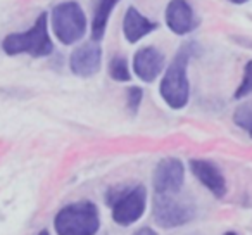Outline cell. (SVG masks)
Wrapping results in <instances>:
<instances>
[{
    "label": "cell",
    "mask_w": 252,
    "mask_h": 235,
    "mask_svg": "<svg viewBox=\"0 0 252 235\" xmlns=\"http://www.w3.org/2000/svg\"><path fill=\"white\" fill-rule=\"evenodd\" d=\"M195 54V43H185L176 52L175 59L164 71L161 80V97L171 109H183L190 99V81L187 76V66Z\"/></svg>",
    "instance_id": "6da1fadb"
},
{
    "label": "cell",
    "mask_w": 252,
    "mask_h": 235,
    "mask_svg": "<svg viewBox=\"0 0 252 235\" xmlns=\"http://www.w3.org/2000/svg\"><path fill=\"white\" fill-rule=\"evenodd\" d=\"M57 235H95L100 228L98 209L92 201L64 206L54 218Z\"/></svg>",
    "instance_id": "7a4b0ae2"
},
{
    "label": "cell",
    "mask_w": 252,
    "mask_h": 235,
    "mask_svg": "<svg viewBox=\"0 0 252 235\" xmlns=\"http://www.w3.org/2000/svg\"><path fill=\"white\" fill-rule=\"evenodd\" d=\"M7 56L28 54L32 57H45L52 52L54 45L47 30V14H40L32 30L25 33H11L2 42Z\"/></svg>",
    "instance_id": "3957f363"
},
{
    "label": "cell",
    "mask_w": 252,
    "mask_h": 235,
    "mask_svg": "<svg viewBox=\"0 0 252 235\" xmlns=\"http://www.w3.org/2000/svg\"><path fill=\"white\" fill-rule=\"evenodd\" d=\"M112 207V220L121 227H130L142 218L147 206V190L144 185L128 187L121 190H111L107 196Z\"/></svg>",
    "instance_id": "277c9868"
},
{
    "label": "cell",
    "mask_w": 252,
    "mask_h": 235,
    "mask_svg": "<svg viewBox=\"0 0 252 235\" xmlns=\"http://www.w3.org/2000/svg\"><path fill=\"white\" fill-rule=\"evenodd\" d=\"M154 221L161 228H175L189 223L195 216V204L178 194H156Z\"/></svg>",
    "instance_id": "5b68a950"
},
{
    "label": "cell",
    "mask_w": 252,
    "mask_h": 235,
    "mask_svg": "<svg viewBox=\"0 0 252 235\" xmlns=\"http://www.w3.org/2000/svg\"><path fill=\"white\" fill-rule=\"evenodd\" d=\"M52 28L57 40L71 45L81 40L87 32V18L78 2H63L52 11Z\"/></svg>",
    "instance_id": "8992f818"
},
{
    "label": "cell",
    "mask_w": 252,
    "mask_h": 235,
    "mask_svg": "<svg viewBox=\"0 0 252 235\" xmlns=\"http://www.w3.org/2000/svg\"><path fill=\"white\" fill-rule=\"evenodd\" d=\"M152 182H154L156 194L182 192L183 182H185V166L176 158L162 159L156 166Z\"/></svg>",
    "instance_id": "52a82bcc"
},
{
    "label": "cell",
    "mask_w": 252,
    "mask_h": 235,
    "mask_svg": "<svg viewBox=\"0 0 252 235\" xmlns=\"http://www.w3.org/2000/svg\"><path fill=\"white\" fill-rule=\"evenodd\" d=\"M102 63V49L97 42L83 43L69 57V67L76 76L90 78L98 73Z\"/></svg>",
    "instance_id": "ba28073f"
},
{
    "label": "cell",
    "mask_w": 252,
    "mask_h": 235,
    "mask_svg": "<svg viewBox=\"0 0 252 235\" xmlns=\"http://www.w3.org/2000/svg\"><path fill=\"white\" fill-rule=\"evenodd\" d=\"M164 54L156 47H144L133 57V71L142 81L152 83L164 69Z\"/></svg>",
    "instance_id": "9c48e42d"
},
{
    "label": "cell",
    "mask_w": 252,
    "mask_h": 235,
    "mask_svg": "<svg viewBox=\"0 0 252 235\" xmlns=\"http://www.w3.org/2000/svg\"><path fill=\"white\" fill-rule=\"evenodd\" d=\"M190 171L197 180L209 190L213 196L223 197L226 194V180H224L221 169L207 159H192L190 161Z\"/></svg>",
    "instance_id": "30bf717a"
},
{
    "label": "cell",
    "mask_w": 252,
    "mask_h": 235,
    "mask_svg": "<svg viewBox=\"0 0 252 235\" xmlns=\"http://www.w3.org/2000/svg\"><path fill=\"white\" fill-rule=\"evenodd\" d=\"M166 25L175 35H187L197 28L192 5L187 0H171L166 7Z\"/></svg>",
    "instance_id": "8fae6325"
},
{
    "label": "cell",
    "mask_w": 252,
    "mask_h": 235,
    "mask_svg": "<svg viewBox=\"0 0 252 235\" xmlns=\"http://www.w3.org/2000/svg\"><path fill=\"white\" fill-rule=\"evenodd\" d=\"M154 30H158V23L145 18L135 7H130L126 11L125 19H123V33H125V38L130 43H137L138 40L147 36Z\"/></svg>",
    "instance_id": "7c38bea8"
},
{
    "label": "cell",
    "mask_w": 252,
    "mask_h": 235,
    "mask_svg": "<svg viewBox=\"0 0 252 235\" xmlns=\"http://www.w3.org/2000/svg\"><path fill=\"white\" fill-rule=\"evenodd\" d=\"M118 2L119 0H95L94 19H92V38H94V42H100L104 38L109 16H111L112 9L118 5Z\"/></svg>",
    "instance_id": "4fadbf2b"
},
{
    "label": "cell",
    "mask_w": 252,
    "mask_h": 235,
    "mask_svg": "<svg viewBox=\"0 0 252 235\" xmlns=\"http://www.w3.org/2000/svg\"><path fill=\"white\" fill-rule=\"evenodd\" d=\"M109 74L112 80L116 81H130V67H128V61L121 56H116L109 63Z\"/></svg>",
    "instance_id": "5bb4252c"
},
{
    "label": "cell",
    "mask_w": 252,
    "mask_h": 235,
    "mask_svg": "<svg viewBox=\"0 0 252 235\" xmlns=\"http://www.w3.org/2000/svg\"><path fill=\"white\" fill-rule=\"evenodd\" d=\"M252 94V61L245 64L244 78H242L240 85H238L237 92H235V99H244Z\"/></svg>",
    "instance_id": "9a60e30c"
},
{
    "label": "cell",
    "mask_w": 252,
    "mask_h": 235,
    "mask_svg": "<svg viewBox=\"0 0 252 235\" xmlns=\"http://www.w3.org/2000/svg\"><path fill=\"white\" fill-rule=\"evenodd\" d=\"M235 123L238 125L240 128L249 132L252 138V105H244V107H238L237 112L233 116Z\"/></svg>",
    "instance_id": "2e32d148"
},
{
    "label": "cell",
    "mask_w": 252,
    "mask_h": 235,
    "mask_svg": "<svg viewBox=\"0 0 252 235\" xmlns=\"http://www.w3.org/2000/svg\"><path fill=\"white\" fill-rule=\"evenodd\" d=\"M142 97H144V92L138 87H130L128 92H126V104H128V109H130L133 114L138 111V107H140Z\"/></svg>",
    "instance_id": "e0dca14e"
},
{
    "label": "cell",
    "mask_w": 252,
    "mask_h": 235,
    "mask_svg": "<svg viewBox=\"0 0 252 235\" xmlns=\"http://www.w3.org/2000/svg\"><path fill=\"white\" fill-rule=\"evenodd\" d=\"M133 235H158V234H156V232L152 230V228L145 227V228H140V230H137Z\"/></svg>",
    "instance_id": "ac0fdd59"
},
{
    "label": "cell",
    "mask_w": 252,
    "mask_h": 235,
    "mask_svg": "<svg viewBox=\"0 0 252 235\" xmlns=\"http://www.w3.org/2000/svg\"><path fill=\"white\" fill-rule=\"evenodd\" d=\"M230 2H233V4H245L249 0H230Z\"/></svg>",
    "instance_id": "d6986e66"
},
{
    "label": "cell",
    "mask_w": 252,
    "mask_h": 235,
    "mask_svg": "<svg viewBox=\"0 0 252 235\" xmlns=\"http://www.w3.org/2000/svg\"><path fill=\"white\" fill-rule=\"evenodd\" d=\"M38 235H50V234H49V232H47V230H42V232H40Z\"/></svg>",
    "instance_id": "ffe728a7"
},
{
    "label": "cell",
    "mask_w": 252,
    "mask_h": 235,
    "mask_svg": "<svg viewBox=\"0 0 252 235\" xmlns=\"http://www.w3.org/2000/svg\"><path fill=\"white\" fill-rule=\"evenodd\" d=\"M224 235H237V234H235V232H226Z\"/></svg>",
    "instance_id": "44dd1931"
}]
</instances>
